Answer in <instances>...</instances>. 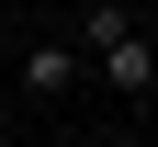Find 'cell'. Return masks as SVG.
<instances>
[{"label":"cell","mask_w":158,"mask_h":147,"mask_svg":"<svg viewBox=\"0 0 158 147\" xmlns=\"http://www.w3.org/2000/svg\"><path fill=\"white\" fill-rule=\"evenodd\" d=\"M79 68H90V57L68 45V23H56V34H23V45H11V91H23L34 113H45V102H68V91H79Z\"/></svg>","instance_id":"6da1fadb"},{"label":"cell","mask_w":158,"mask_h":147,"mask_svg":"<svg viewBox=\"0 0 158 147\" xmlns=\"http://www.w3.org/2000/svg\"><path fill=\"white\" fill-rule=\"evenodd\" d=\"M90 68H102V91H113V102H147V91H158V34H124V45L90 57Z\"/></svg>","instance_id":"7a4b0ae2"},{"label":"cell","mask_w":158,"mask_h":147,"mask_svg":"<svg viewBox=\"0 0 158 147\" xmlns=\"http://www.w3.org/2000/svg\"><path fill=\"white\" fill-rule=\"evenodd\" d=\"M124 34H147V23L124 11V0H90V11H68V45H79V57H113Z\"/></svg>","instance_id":"3957f363"}]
</instances>
